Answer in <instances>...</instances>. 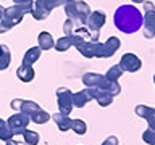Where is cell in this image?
<instances>
[{
  "mask_svg": "<svg viewBox=\"0 0 155 145\" xmlns=\"http://www.w3.org/2000/svg\"><path fill=\"white\" fill-rule=\"evenodd\" d=\"M115 26L124 34H134L142 27V13L134 5H121L113 16Z\"/></svg>",
  "mask_w": 155,
  "mask_h": 145,
  "instance_id": "6da1fadb",
  "label": "cell"
},
{
  "mask_svg": "<svg viewBox=\"0 0 155 145\" xmlns=\"http://www.w3.org/2000/svg\"><path fill=\"white\" fill-rule=\"evenodd\" d=\"M82 82L87 89H99V90H105L110 95H118L121 92V87L118 82H110L104 74H97V72H86L82 76Z\"/></svg>",
  "mask_w": 155,
  "mask_h": 145,
  "instance_id": "7a4b0ae2",
  "label": "cell"
},
{
  "mask_svg": "<svg viewBox=\"0 0 155 145\" xmlns=\"http://www.w3.org/2000/svg\"><path fill=\"white\" fill-rule=\"evenodd\" d=\"M63 7H65V13H66L68 19H71L76 26L78 24H86L87 18L91 14V8L86 2H82V0H71V2L65 3Z\"/></svg>",
  "mask_w": 155,
  "mask_h": 145,
  "instance_id": "3957f363",
  "label": "cell"
},
{
  "mask_svg": "<svg viewBox=\"0 0 155 145\" xmlns=\"http://www.w3.org/2000/svg\"><path fill=\"white\" fill-rule=\"evenodd\" d=\"M23 16H24V13L16 7V5L5 8L3 10V18L0 19V34L7 32L10 29H13V26L19 24L23 21Z\"/></svg>",
  "mask_w": 155,
  "mask_h": 145,
  "instance_id": "277c9868",
  "label": "cell"
},
{
  "mask_svg": "<svg viewBox=\"0 0 155 145\" xmlns=\"http://www.w3.org/2000/svg\"><path fill=\"white\" fill-rule=\"evenodd\" d=\"M107 16L102 11H91L89 18H87V32H89V40L91 42H99L100 36V27L105 24Z\"/></svg>",
  "mask_w": 155,
  "mask_h": 145,
  "instance_id": "5b68a950",
  "label": "cell"
},
{
  "mask_svg": "<svg viewBox=\"0 0 155 145\" xmlns=\"http://www.w3.org/2000/svg\"><path fill=\"white\" fill-rule=\"evenodd\" d=\"M60 7L58 5V0H37L36 3H34V8L31 14L34 16V19H45L48 18V14H50V11L53 8Z\"/></svg>",
  "mask_w": 155,
  "mask_h": 145,
  "instance_id": "8992f818",
  "label": "cell"
},
{
  "mask_svg": "<svg viewBox=\"0 0 155 145\" xmlns=\"http://www.w3.org/2000/svg\"><path fill=\"white\" fill-rule=\"evenodd\" d=\"M57 102H58V110L61 114L70 116V113L73 111V92L66 87H60L57 90Z\"/></svg>",
  "mask_w": 155,
  "mask_h": 145,
  "instance_id": "52a82bcc",
  "label": "cell"
},
{
  "mask_svg": "<svg viewBox=\"0 0 155 145\" xmlns=\"http://www.w3.org/2000/svg\"><path fill=\"white\" fill-rule=\"evenodd\" d=\"M7 123H8V127L12 129L13 135H16V134H21L24 129H28L29 123H31V118L23 113H16V114L10 116Z\"/></svg>",
  "mask_w": 155,
  "mask_h": 145,
  "instance_id": "ba28073f",
  "label": "cell"
},
{
  "mask_svg": "<svg viewBox=\"0 0 155 145\" xmlns=\"http://www.w3.org/2000/svg\"><path fill=\"white\" fill-rule=\"evenodd\" d=\"M78 52L86 58H102V44L100 42H91V40H84L82 44L76 47Z\"/></svg>",
  "mask_w": 155,
  "mask_h": 145,
  "instance_id": "9c48e42d",
  "label": "cell"
},
{
  "mask_svg": "<svg viewBox=\"0 0 155 145\" xmlns=\"http://www.w3.org/2000/svg\"><path fill=\"white\" fill-rule=\"evenodd\" d=\"M120 68L123 71H128V72H136L139 71L140 68H142V61L139 60L137 55H134V53H124L123 56H121L120 60Z\"/></svg>",
  "mask_w": 155,
  "mask_h": 145,
  "instance_id": "30bf717a",
  "label": "cell"
},
{
  "mask_svg": "<svg viewBox=\"0 0 155 145\" xmlns=\"http://www.w3.org/2000/svg\"><path fill=\"white\" fill-rule=\"evenodd\" d=\"M142 27L145 39L155 37V8L145 10V14L142 16Z\"/></svg>",
  "mask_w": 155,
  "mask_h": 145,
  "instance_id": "8fae6325",
  "label": "cell"
},
{
  "mask_svg": "<svg viewBox=\"0 0 155 145\" xmlns=\"http://www.w3.org/2000/svg\"><path fill=\"white\" fill-rule=\"evenodd\" d=\"M120 47H121V42L118 37H108V40L102 44V58L113 56Z\"/></svg>",
  "mask_w": 155,
  "mask_h": 145,
  "instance_id": "7c38bea8",
  "label": "cell"
},
{
  "mask_svg": "<svg viewBox=\"0 0 155 145\" xmlns=\"http://www.w3.org/2000/svg\"><path fill=\"white\" fill-rule=\"evenodd\" d=\"M91 90V97L92 100H97V103L100 106H108L113 102V95H110L105 90H99V89H89Z\"/></svg>",
  "mask_w": 155,
  "mask_h": 145,
  "instance_id": "4fadbf2b",
  "label": "cell"
},
{
  "mask_svg": "<svg viewBox=\"0 0 155 145\" xmlns=\"http://www.w3.org/2000/svg\"><path fill=\"white\" fill-rule=\"evenodd\" d=\"M91 100H92L91 90L87 89V87L84 90H79V92H76V94H73V106H78V108L86 106Z\"/></svg>",
  "mask_w": 155,
  "mask_h": 145,
  "instance_id": "5bb4252c",
  "label": "cell"
},
{
  "mask_svg": "<svg viewBox=\"0 0 155 145\" xmlns=\"http://www.w3.org/2000/svg\"><path fill=\"white\" fill-rule=\"evenodd\" d=\"M50 119H53V123L58 126V129H60L61 132H66V130L71 129V121L73 119L70 118V116L61 114V113H55V114H52Z\"/></svg>",
  "mask_w": 155,
  "mask_h": 145,
  "instance_id": "9a60e30c",
  "label": "cell"
},
{
  "mask_svg": "<svg viewBox=\"0 0 155 145\" xmlns=\"http://www.w3.org/2000/svg\"><path fill=\"white\" fill-rule=\"evenodd\" d=\"M41 53H42V50H41L39 47H31L26 53H24L21 65H24V66H32L34 63H36L39 58H41Z\"/></svg>",
  "mask_w": 155,
  "mask_h": 145,
  "instance_id": "2e32d148",
  "label": "cell"
},
{
  "mask_svg": "<svg viewBox=\"0 0 155 145\" xmlns=\"http://www.w3.org/2000/svg\"><path fill=\"white\" fill-rule=\"evenodd\" d=\"M37 44H39L37 47L41 48V50H50V48L55 45V40H53L50 32L42 31L41 34H39V37H37Z\"/></svg>",
  "mask_w": 155,
  "mask_h": 145,
  "instance_id": "e0dca14e",
  "label": "cell"
},
{
  "mask_svg": "<svg viewBox=\"0 0 155 145\" xmlns=\"http://www.w3.org/2000/svg\"><path fill=\"white\" fill-rule=\"evenodd\" d=\"M39 110H41V106H39L36 102H32V100H23L21 108H19V113H23V114L29 116V118H32V116L36 114Z\"/></svg>",
  "mask_w": 155,
  "mask_h": 145,
  "instance_id": "ac0fdd59",
  "label": "cell"
},
{
  "mask_svg": "<svg viewBox=\"0 0 155 145\" xmlns=\"http://www.w3.org/2000/svg\"><path fill=\"white\" fill-rule=\"evenodd\" d=\"M16 76L19 77V81H23V82H31L34 79V76H36V72H34V69L31 66L21 65L16 69Z\"/></svg>",
  "mask_w": 155,
  "mask_h": 145,
  "instance_id": "d6986e66",
  "label": "cell"
},
{
  "mask_svg": "<svg viewBox=\"0 0 155 145\" xmlns=\"http://www.w3.org/2000/svg\"><path fill=\"white\" fill-rule=\"evenodd\" d=\"M12 63V56H10V48L7 45H0V71L7 69Z\"/></svg>",
  "mask_w": 155,
  "mask_h": 145,
  "instance_id": "ffe728a7",
  "label": "cell"
},
{
  "mask_svg": "<svg viewBox=\"0 0 155 145\" xmlns=\"http://www.w3.org/2000/svg\"><path fill=\"white\" fill-rule=\"evenodd\" d=\"M123 72H124V71L120 68V65H113V66L108 68V71H107L105 77H107L110 82H118V79L123 76Z\"/></svg>",
  "mask_w": 155,
  "mask_h": 145,
  "instance_id": "44dd1931",
  "label": "cell"
},
{
  "mask_svg": "<svg viewBox=\"0 0 155 145\" xmlns=\"http://www.w3.org/2000/svg\"><path fill=\"white\" fill-rule=\"evenodd\" d=\"M21 134H23V139H24V142H26V145H37L39 140H41V137H39V132H36V130L24 129Z\"/></svg>",
  "mask_w": 155,
  "mask_h": 145,
  "instance_id": "7402d4cb",
  "label": "cell"
},
{
  "mask_svg": "<svg viewBox=\"0 0 155 145\" xmlns=\"http://www.w3.org/2000/svg\"><path fill=\"white\" fill-rule=\"evenodd\" d=\"M136 114L147 121L149 118H152V116L155 114V108L147 106V105H137V106H136Z\"/></svg>",
  "mask_w": 155,
  "mask_h": 145,
  "instance_id": "603a6c76",
  "label": "cell"
},
{
  "mask_svg": "<svg viewBox=\"0 0 155 145\" xmlns=\"http://www.w3.org/2000/svg\"><path fill=\"white\" fill-rule=\"evenodd\" d=\"M10 139H13V132H12V129L8 127V123L7 121H3V119H0V140H10Z\"/></svg>",
  "mask_w": 155,
  "mask_h": 145,
  "instance_id": "cb8c5ba5",
  "label": "cell"
},
{
  "mask_svg": "<svg viewBox=\"0 0 155 145\" xmlns=\"http://www.w3.org/2000/svg\"><path fill=\"white\" fill-rule=\"evenodd\" d=\"M48 119H50V114H48L45 110H42V108L31 118V121H32V123H36V124H45Z\"/></svg>",
  "mask_w": 155,
  "mask_h": 145,
  "instance_id": "d4e9b609",
  "label": "cell"
},
{
  "mask_svg": "<svg viewBox=\"0 0 155 145\" xmlns=\"http://www.w3.org/2000/svg\"><path fill=\"white\" fill-rule=\"evenodd\" d=\"M71 129L74 130L76 134H79V135H84L87 132V126H86V123L82 119H73L71 121Z\"/></svg>",
  "mask_w": 155,
  "mask_h": 145,
  "instance_id": "484cf974",
  "label": "cell"
},
{
  "mask_svg": "<svg viewBox=\"0 0 155 145\" xmlns=\"http://www.w3.org/2000/svg\"><path fill=\"white\" fill-rule=\"evenodd\" d=\"M70 47H71V42L66 36H63V37L58 39V40H55V45H53V48L58 50V52H66Z\"/></svg>",
  "mask_w": 155,
  "mask_h": 145,
  "instance_id": "4316f807",
  "label": "cell"
},
{
  "mask_svg": "<svg viewBox=\"0 0 155 145\" xmlns=\"http://www.w3.org/2000/svg\"><path fill=\"white\" fill-rule=\"evenodd\" d=\"M142 140H144L145 143H149V145H155V130L147 127L142 132Z\"/></svg>",
  "mask_w": 155,
  "mask_h": 145,
  "instance_id": "83f0119b",
  "label": "cell"
},
{
  "mask_svg": "<svg viewBox=\"0 0 155 145\" xmlns=\"http://www.w3.org/2000/svg\"><path fill=\"white\" fill-rule=\"evenodd\" d=\"M76 27H78V26L71 21V19H66V21L63 23V31H65V36H66V37H70L71 34H74Z\"/></svg>",
  "mask_w": 155,
  "mask_h": 145,
  "instance_id": "f1b7e54d",
  "label": "cell"
},
{
  "mask_svg": "<svg viewBox=\"0 0 155 145\" xmlns=\"http://www.w3.org/2000/svg\"><path fill=\"white\" fill-rule=\"evenodd\" d=\"M102 145H120V140L115 137V135H110V137H107L104 142H102Z\"/></svg>",
  "mask_w": 155,
  "mask_h": 145,
  "instance_id": "f546056e",
  "label": "cell"
},
{
  "mask_svg": "<svg viewBox=\"0 0 155 145\" xmlns=\"http://www.w3.org/2000/svg\"><path fill=\"white\" fill-rule=\"evenodd\" d=\"M21 103H23V100H21V98H13V100H12V103H10V106H12L13 110L19 111V108H21Z\"/></svg>",
  "mask_w": 155,
  "mask_h": 145,
  "instance_id": "4dcf8cb0",
  "label": "cell"
},
{
  "mask_svg": "<svg viewBox=\"0 0 155 145\" xmlns=\"http://www.w3.org/2000/svg\"><path fill=\"white\" fill-rule=\"evenodd\" d=\"M7 145H24V143H23V142H18V140L10 139V140H7Z\"/></svg>",
  "mask_w": 155,
  "mask_h": 145,
  "instance_id": "1f68e13d",
  "label": "cell"
},
{
  "mask_svg": "<svg viewBox=\"0 0 155 145\" xmlns=\"http://www.w3.org/2000/svg\"><path fill=\"white\" fill-rule=\"evenodd\" d=\"M15 5H21V3H29V2H32V0H13Z\"/></svg>",
  "mask_w": 155,
  "mask_h": 145,
  "instance_id": "d6a6232c",
  "label": "cell"
},
{
  "mask_svg": "<svg viewBox=\"0 0 155 145\" xmlns=\"http://www.w3.org/2000/svg\"><path fill=\"white\" fill-rule=\"evenodd\" d=\"M68 2H71V0H58V5H60V7H63V5L68 3Z\"/></svg>",
  "mask_w": 155,
  "mask_h": 145,
  "instance_id": "836d02e7",
  "label": "cell"
},
{
  "mask_svg": "<svg viewBox=\"0 0 155 145\" xmlns=\"http://www.w3.org/2000/svg\"><path fill=\"white\" fill-rule=\"evenodd\" d=\"M3 10H5V8L2 7V5H0V19H2V18H3Z\"/></svg>",
  "mask_w": 155,
  "mask_h": 145,
  "instance_id": "e575fe53",
  "label": "cell"
},
{
  "mask_svg": "<svg viewBox=\"0 0 155 145\" xmlns=\"http://www.w3.org/2000/svg\"><path fill=\"white\" fill-rule=\"evenodd\" d=\"M133 2H134V3H144L145 0H133Z\"/></svg>",
  "mask_w": 155,
  "mask_h": 145,
  "instance_id": "d590c367",
  "label": "cell"
},
{
  "mask_svg": "<svg viewBox=\"0 0 155 145\" xmlns=\"http://www.w3.org/2000/svg\"><path fill=\"white\" fill-rule=\"evenodd\" d=\"M153 84H155V74H153Z\"/></svg>",
  "mask_w": 155,
  "mask_h": 145,
  "instance_id": "8d00e7d4",
  "label": "cell"
}]
</instances>
